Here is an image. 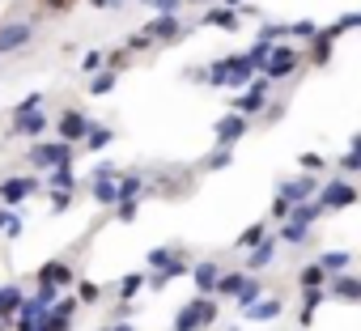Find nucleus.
Returning <instances> with one entry per match:
<instances>
[{"instance_id":"obj_1","label":"nucleus","mask_w":361,"mask_h":331,"mask_svg":"<svg viewBox=\"0 0 361 331\" xmlns=\"http://www.w3.org/2000/svg\"><path fill=\"white\" fill-rule=\"evenodd\" d=\"M255 73H259V64H255V56L247 51V56H221V60H213V64L204 68V81H209L213 89H247Z\"/></svg>"},{"instance_id":"obj_2","label":"nucleus","mask_w":361,"mask_h":331,"mask_svg":"<svg viewBox=\"0 0 361 331\" xmlns=\"http://www.w3.org/2000/svg\"><path fill=\"white\" fill-rule=\"evenodd\" d=\"M217 297L213 293H196L192 301H183L174 310V331H204V327H213L217 323Z\"/></svg>"},{"instance_id":"obj_3","label":"nucleus","mask_w":361,"mask_h":331,"mask_svg":"<svg viewBox=\"0 0 361 331\" xmlns=\"http://www.w3.org/2000/svg\"><path fill=\"white\" fill-rule=\"evenodd\" d=\"M73 149L77 144H68V140H30V149H26V166L35 175H47V170H56V166H64V161H73Z\"/></svg>"},{"instance_id":"obj_4","label":"nucleus","mask_w":361,"mask_h":331,"mask_svg":"<svg viewBox=\"0 0 361 331\" xmlns=\"http://www.w3.org/2000/svg\"><path fill=\"white\" fill-rule=\"evenodd\" d=\"M302 60H306L302 47H293L289 39H281V43H272V51H268V60H264L259 73H264L268 81H285V77H293V73L302 68Z\"/></svg>"},{"instance_id":"obj_5","label":"nucleus","mask_w":361,"mask_h":331,"mask_svg":"<svg viewBox=\"0 0 361 331\" xmlns=\"http://www.w3.org/2000/svg\"><path fill=\"white\" fill-rule=\"evenodd\" d=\"M30 196H43V179L39 175H9V179H0V204H26Z\"/></svg>"},{"instance_id":"obj_6","label":"nucleus","mask_w":361,"mask_h":331,"mask_svg":"<svg viewBox=\"0 0 361 331\" xmlns=\"http://www.w3.org/2000/svg\"><path fill=\"white\" fill-rule=\"evenodd\" d=\"M268 94H272V81H268L264 73H255V77H251V85H247L243 94H234L230 111H238V115H259V111L268 106Z\"/></svg>"},{"instance_id":"obj_7","label":"nucleus","mask_w":361,"mask_h":331,"mask_svg":"<svg viewBox=\"0 0 361 331\" xmlns=\"http://www.w3.org/2000/svg\"><path fill=\"white\" fill-rule=\"evenodd\" d=\"M314 200H319L327 213H336V208H348V204H357V200H361V192H357V187H353L344 175H336L331 183H319Z\"/></svg>"},{"instance_id":"obj_8","label":"nucleus","mask_w":361,"mask_h":331,"mask_svg":"<svg viewBox=\"0 0 361 331\" xmlns=\"http://www.w3.org/2000/svg\"><path fill=\"white\" fill-rule=\"evenodd\" d=\"M47 127H51V119H47V115H43V106H39V111L13 115V123L5 127V136H9V140H43V136H47Z\"/></svg>"},{"instance_id":"obj_9","label":"nucleus","mask_w":361,"mask_h":331,"mask_svg":"<svg viewBox=\"0 0 361 331\" xmlns=\"http://www.w3.org/2000/svg\"><path fill=\"white\" fill-rule=\"evenodd\" d=\"M51 127H56V136H60V140L81 144V140L90 136V127H94V119H90L85 111H77V106H64V111H60V119H56Z\"/></svg>"},{"instance_id":"obj_10","label":"nucleus","mask_w":361,"mask_h":331,"mask_svg":"<svg viewBox=\"0 0 361 331\" xmlns=\"http://www.w3.org/2000/svg\"><path fill=\"white\" fill-rule=\"evenodd\" d=\"M145 30L153 35V43H178V39H188V26L178 13H153L145 22Z\"/></svg>"},{"instance_id":"obj_11","label":"nucleus","mask_w":361,"mask_h":331,"mask_svg":"<svg viewBox=\"0 0 361 331\" xmlns=\"http://www.w3.org/2000/svg\"><path fill=\"white\" fill-rule=\"evenodd\" d=\"M243 18V9H234V5H221V0H217V5H204V18H200V26L204 30H226V35H238V22Z\"/></svg>"},{"instance_id":"obj_12","label":"nucleus","mask_w":361,"mask_h":331,"mask_svg":"<svg viewBox=\"0 0 361 331\" xmlns=\"http://www.w3.org/2000/svg\"><path fill=\"white\" fill-rule=\"evenodd\" d=\"M77 310H81V297H77L73 289H68V293H60V301L47 310V331H73Z\"/></svg>"},{"instance_id":"obj_13","label":"nucleus","mask_w":361,"mask_h":331,"mask_svg":"<svg viewBox=\"0 0 361 331\" xmlns=\"http://www.w3.org/2000/svg\"><path fill=\"white\" fill-rule=\"evenodd\" d=\"M35 39V22H0V56H13Z\"/></svg>"},{"instance_id":"obj_14","label":"nucleus","mask_w":361,"mask_h":331,"mask_svg":"<svg viewBox=\"0 0 361 331\" xmlns=\"http://www.w3.org/2000/svg\"><path fill=\"white\" fill-rule=\"evenodd\" d=\"M247 132H251V115H238V111H230V115H221V119H217V127H213V140H217V144H238Z\"/></svg>"},{"instance_id":"obj_15","label":"nucleus","mask_w":361,"mask_h":331,"mask_svg":"<svg viewBox=\"0 0 361 331\" xmlns=\"http://www.w3.org/2000/svg\"><path fill=\"white\" fill-rule=\"evenodd\" d=\"M276 251H281V238H276V234H264V238L247 251L243 268H247V272H264V268H272V263H276Z\"/></svg>"},{"instance_id":"obj_16","label":"nucleus","mask_w":361,"mask_h":331,"mask_svg":"<svg viewBox=\"0 0 361 331\" xmlns=\"http://www.w3.org/2000/svg\"><path fill=\"white\" fill-rule=\"evenodd\" d=\"M243 318H251V323H276L281 314H285V297L281 293H264V297H255L247 310H238Z\"/></svg>"},{"instance_id":"obj_17","label":"nucleus","mask_w":361,"mask_h":331,"mask_svg":"<svg viewBox=\"0 0 361 331\" xmlns=\"http://www.w3.org/2000/svg\"><path fill=\"white\" fill-rule=\"evenodd\" d=\"M35 280H51V285H60V289L68 293V289H77V268H73L68 259H47V263L35 272Z\"/></svg>"},{"instance_id":"obj_18","label":"nucleus","mask_w":361,"mask_h":331,"mask_svg":"<svg viewBox=\"0 0 361 331\" xmlns=\"http://www.w3.org/2000/svg\"><path fill=\"white\" fill-rule=\"evenodd\" d=\"M314 192H319V179H314L310 170H302L298 179H285V183H281V196H285L289 204H302V200H314Z\"/></svg>"},{"instance_id":"obj_19","label":"nucleus","mask_w":361,"mask_h":331,"mask_svg":"<svg viewBox=\"0 0 361 331\" xmlns=\"http://www.w3.org/2000/svg\"><path fill=\"white\" fill-rule=\"evenodd\" d=\"M221 263L217 259H200V263H192V285H196V293H217V280H221Z\"/></svg>"},{"instance_id":"obj_20","label":"nucleus","mask_w":361,"mask_h":331,"mask_svg":"<svg viewBox=\"0 0 361 331\" xmlns=\"http://www.w3.org/2000/svg\"><path fill=\"white\" fill-rule=\"evenodd\" d=\"M327 297H336V301H361V280L336 272V276H327Z\"/></svg>"},{"instance_id":"obj_21","label":"nucleus","mask_w":361,"mask_h":331,"mask_svg":"<svg viewBox=\"0 0 361 331\" xmlns=\"http://www.w3.org/2000/svg\"><path fill=\"white\" fill-rule=\"evenodd\" d=\"M331 47H336V39H331V35H323V26H319V35H314V39L306 43V51H302V56H306V64L323 68V64L331 60Z\"/></svg>"},{"instance_id":"obj_22","label":"nucleus","mask_w":361,"mask_h":331,"mask_svg":"<svg viewBox=\"0 0 361 331\" xmlns=\"http://www.w3.org/2000/svg\"><path fill=\"white\" fill-rule=\"evenodd\" d=\"M251 276H255V272H247V268H238V272H221V280H217V293H213V297H217V301H221V297H226V301H234Z\"/></svg>"},{"instance_id":"obj_23","label":"nucleus","mask_w":361,"mask_h":331,"mask_svg":"<svg viewBox=\"0 0 361 331\" xmlns=\"http://www.w3.org/2000/svg\"><path fill=\"white\" fill-rule=\"evenodd\" d=\"M327 301V285H319V289H302V310H298V327H310L314 323V310Z\"/></svg>"},{"instance_id":"obj_24","label":"nucleus","mask_w":361,"mask_h":331,"mask_svg":"<svg viewBox=\"0 0 361 331\" xmlns=\"http://www.w3.org/2000/svg\"><path fill=\"white\" fill-rule=\"evenodd\" d=\"M90 192H94V200H98V204H106V208H115V204H119V183H115V179L94 175V179H90Z\"/></svg>"},{"instance_id":"obj_25","label":"nucleus","mask_w":361,"mask_h":331,"mask_svg":"<svg viewBox=\"0 0 361 331\" xmlns=\"http://www.w3.org/2000/svg\"><path fill=\"white\" fill-rule=\"evenodd\" d=\"M230 161H234V144H217L213 153H204V161H200V170H204V175H213V170H226Z\"/></svg>"},{"instance_id":"obj_26","label":"nucleus","mask_w":361,"mask_h":331,"mask_svg":"<svg viewBox=\"0 0 361 331\" xmlns=\"http://www.w3.org/2000/svg\"><path fill=\"white\" fill-rule=\"evenodd\" d=\"M22 306H26V293H22L18 285H5V289H0V314H5V318H18Z\"/></svg>"},{"instance_id":"obj_27","label":"nucleus","mask_w":361,"mask_h":331,"mask_svg":"<svg viewBox=\"0 0 361 331\" xmlns=\"http://www.w3.org/2000/svg\"><path fill=\"white\" fill-rule=\"evenodd\" d=\"M22 230H26L22 213L9 208V204H0V234H5V238H22Z\"/></svg>"},{"instance_id":"obj_28","label":"nucleus","mask_w":361,"mask_h":331,"mask_svg":"<svg viewBox=\"0 0 361 331\" xmlns=\"http://www.w3.org/2000/svg\"><path fill=\"white\" fill-rule=\"evenodd\" d=\"M60 293H64L60 285H51V280H35V297H30V301H35L39 310H51V306L60 301Z\"/></svg>"},{"instance_id":"obj_29","label":"nucleus","mask_w":361,"mask_h":331,"mask_svg":"<svg viewBox=\"0 0 361 331\" xmlns=\"http://www.w3.org/2000/svg\"><path fill=\"white\" fill-rule=\"evenodd\" d=\"M115 81H119L115 68H98V73L90 77V94H94V98H106V94L115 89Z\"/></svg>"},{"instance_id":"obj_30","label":"nucleus","mask_w":361,"mask_h":331,"mask_svg":"<svg viewBox=\"0 0 361 331\" xmlns=\"http://www.w3.org/2000/svg\"><path fill=\"white\" fill-rule=\"evenodd\" d=\"M298 285H302V289H319V285H327L323 263H319V259H314V263H302V268H298Z\"/></svg>"},{"instance_id":"obj_31","label":"nucleus","mask_w":361,"mask_h":331,"mask_svg":"<svg viewBox=\"0 0 361 331\" xmlns=\"http://www.w3.org/2000/svg\"><path fill=\"white\" fill-rule=\"evenodd\" d=\"M149 289V276L145 272H128L123 280H119V297L123 301H136V293H145Z\"/></svg>"},{"instance_id":"obj_32","label":"nucleus","mask_w":361,"mask_h":331,"mask_svg":"<svg viewBox=\"0 0 361 331\" xmlns=\"http://www.w3.org/2000/svg\"><path fill=\"white\" fill-rule=\"evenodd\" d=\"M43 183H47V187H73V192H77L73 161H64V166H56V170H47V175H43Z\"/></svg>"},{"instance_id":"obj_33","label":"nucleus","mask_w":361,"mask_h":331,"mask_svg":"<svg viewBox=\"0 0 361 331\" xmlns=\"http://www.w3.org/2000/svg\"><path fill=\"white\" fill-rule=\"evenodd\" d=\"M276 238H281V242H289V246H302V242L310 238V225H298V221H281Z\"/></svg>"},{"instance_id":"obj_34","label":"nucleus","mask_w":361,"mask_h":331,"mask_svg":"<svg viewBox=\"0 0 361 331\" xmlns=\"http://www.w3.org/2000/svg\"><path fill=\"white\" fill-rule=\"evenodd\" d=\"M111 140H115V132H111V127H102V123H94V127H90V136H85L81 144H85L90 153H102V149H106Z\"/></svg>"},{"instance_id":"obj_35","label":"nucleus","mask_w":361,"mask_h":331,"mask_svg":"<svg viewBox=\"0 0 361 331\" xmlns=\"http://www.w3.org/2000/svg\"><path fill=\"white\" fill-rule=\"evenodd\" d=\"M264 234H268V221H255V225H247V230L234 238V251H251V246H255Z\"/></svg>"},{"instance_id":"obj_36","label":"nucleus","mask_w":361,"mask_h":331,"mask_svg":"<svg viewBox=\"0 0 361 331\" xmlns=\"http://www.w3.org/2000/svg\"><path fill=\"white\" fill-rule=\"evenodd\" d=\"M361 170V132L353 136V144H348V153L340 157V175H357Z\"/></svg>"},{"instance_id":"obj_37","label":"nucleus","mask_w":361,"mask_h":331,"mask_svg":"<svg viewBox=\"0 0 361 331\" xmlns=\"http://www.w3.org/2000/svg\"><path fill=\"white\" fill-rule=\"evenodd\" d=\"M145 196V179L140 175H119V200H140Z\"/></svg>"},{"instance_id":"obj_38","label":"nucleus","mask_w":361,"mask_h":331,"mask_svg":"<svg viewBox=\"0 0 361 331\" xmlns=\"http://www.w3.org/2000/svg\"><path fill=\"white\" fill-rule=\"evenodd\" d=\"M348 259H353L348 251H323V255H319V263H323V272H327V276L344 272V268H348Z\"/></svg>"},{"instance_id":"obj_39","label":"nucleus","mask_w":361,"mask_h":331,"mask_svg":"<svg viewBox=\"0 0 361 331\" xmlns=\"http://www.w3.org/2000/svg\"><path fill=\"white\" fill-rule=\"evenodd\" d=\"M281 39H289V26H281V22H264L255 30V43H281Z\"/></svg>"},{"instance_id":"obj_40","label":"nucleus","mask_w":361,"mask_h":331,"mask_svg":"<svg viewBox=\"0 0 361 331\" xmlns=\"http://www.w3.org/2000/svg\"><path fill=\"white\" fill-rule=\"evenodd\" d=\"M314 35H319V22H310V18L306 22H289V39L293 43H310Z\"/></svg>"},{"instance_id":"obj_41","label":"nucleus","mask_w":361,"mask_h":331,"mask_svg":"<svg viewBox=\"0 0 361 331\" xmlns=\"http://www.w3.org/2000/svg\"><path fill=\"white\" fill-rule=\"evenodd\" d=\"M123 47L136 56V51H149V47H157V43H153V35H149V30H132V35L123 39Z\"/></svg>"},{"instance_id":"obj_42","label":"nucleus","mask_w":361,"mask_h":331,"mask_svg":"<svg viewBox=\"0 0 361 331\" xmlns=\"http://www.w3.org/2000/svg\"><path fill=\"white\" fill-rule=\"evenodd\" d=\"M77 297H81V306H98L102 301V289L94 280H77Z\"/></svg>"},{"instance_id":"obj_43","label":"nucleus","mask_w":361,"mask_h":331,"mask_svg":"<svg viewBox=\"0 0 361 331\" xmlns=\"http://www.w3.org/2000/svg\"><path fill=\"white\" fill-rule=\"evenodd\" d=\"M255 297H264V285H259V280H255V276H251V280H247V285H243V293H238V297H234V301H238V310H247V306H251V301H255Z\"/></svg>"},{"instance_id":"obj_44","label":"nucleus","mask_w":361,"mask_h":331,"mask_svg":"<svg viewBox=\"0 0 361 331\" xmlns=\"http://www.w3.org/2000/svg\"><path fill=\"white\" fill-rule=\"evenodd\" d=\"M98 68H106V51H85V56H81V73L94 77Z\"/></svg>"},{"instance_id":"obj_45","label":"nucleus","mask_w":361,"mask_h":331,"mask_svg":"<svg viewBox=\"0 0 361 331\" xmlns=\"http://www.w3.org/2000/svg\"><path fill=\"white\" fill-rule=\"evenodd\" d=\"M73 208V187H51V213Z\"/></svg>"},{"instance_id":"obj_46","label":"nucleus","mask_w":361,"mask_h":331,"mask_svg":"<svg viewBox=\"0 0 361 331\" xmlns=\"http://www.w3.org/2000/svg\"><path fill=\"white\" fill-rule=\"evenodd\" d=\"M170 259H174V251H170V246H153V251H149V255H145V263H149V268H153V272H157V268H166V263H170Z\"/></svg>"},{"instance_id":"obj_47","label":"nucleus","mask_w":361,"mask_h":331,"mask_svg":"<svg viewBox=\"0 0 361 331\" xmlns=\"http://www.w3.org/2000/svg\"><path fill=\"white\" fill-rule=\"evenodd\" d=\"M136 5H149L153 13H178V9H183V0H136Z\"/></svg>"},{"instance_id":"obj_48","label":"nucleus","mask_w":361,"mask_h":331,"mask_svg":"<svg viewBox=\"0 0 361 331\" xmlns=\"http://www.w3.org/2000/svg\"><path fill=\"white\" fill-rule=\"evenodd\" d=\"M132 64V51L128 47H119V51H106V68H115V73H123Z\"/></svg>"},{"instance_id":"obj_49","label":"nucleus","mask_w":361,"mask_h":331,"mask_svg":"<svg viewBox=\"0 0 361 331\" xmlns=\"http://www.w3.org/2000/svg\"><path fill=\"white\" fill-rule=\"evenodd\" d=\"M136 213H140V200H119V204H115V217H119L123 225L136 221Z\"/></svg>"},{"instance_id":"obj_50","label":"nucleus","mask_w":361,"mask_h":331,"mask_svg":"<svg viewBox=\"0 0 361 331\" xmlns=\"http://www.w3.org/2000/svg\"><path fill=\"white\" fill-rule=\"evenodd\" d=\"M43 106V89H35V94H26L18 106H13V115H26V111H39Z\"/></svg>"},{"instance_id":"obj_51","label":"nucleus","mask_w":361,"mask_h":331,"mask_svg":"<svg viewBox=\"0 0 361 331\" xmlns=\"http://www.w3.org/2000/svg\"><path fill=\"white\" fill-rule=\"evenodd\" d=\"M298 166H302V170H310V175H319L323 166H327V157H319V153H302V157H298Z\"/></svg>"},{"instance_id":"obj_52","label":"nucleus","mask_w":361,"mask_h":331,"mask_svg":"<svg viewBox=\"0 0 361 331\" xmlns=\"http://www.w3.org/2000/svg\"><path fill=\"white\" fill-rule=\"evenodd\" d=\"M39 5H43L47 13H73V9H77V0H39Z\"/></svg>"},{"instance_id":"obj_53","label":"nucleus","mask_w":361,"mask_h":331,"mask_svg":"<svg viewBox=\"0 0 361 331\" xmlns=\"http://www.w3.org/2000/svg\"><path fill=\"white\" fill-rule=\"evenodd\" d=\"M289 208H293V204L276 192V196H272V221H285V217H289Z\"/></svg>"},{"instance_id":"obj_54","label":"nucleus","mask_w":361,"mask_h":331,"mask_svg":"<svg viewBox=\"0 0 361 331\" xmlns=\"http://www.w3.org/2000/svg\"><path fill=\"white\" fill-rule=\"evenodd\" d=\"M98 331H136L128 318H119V323H106V327H98Z\"/></svg>"},{"instance_id":"obj_55","label":"nucleus","mask_w":361,"mask_h":331,"mask_svg":"<svg viewBox=\"0 0 361 331\" xmlns=\"http://www.w3.org/2000/svg\"><path fill=\"white\" fill-rule=\"evenodd\" d=\"M90 5H94V9H119L123 0H90Z\"/></svg>"},{"instance_id":"obj_56","label":"nucleus","mask_w":361,"mask_h":331,"mask_svg":"<svg viewBox=\"0 0 361 331\" xmlns=\"http://www.w3.org/2000/svg\"><path fill=\"white\" fill-rule=\"evenodd\" d=\"M0 331H13V318H5V314H0Z\"/></svg>"},{"instance_id":"obj_57","label":"nucleus","mask_w":361,"mask_h":331,"mask_svg":"<svg viewBox=\"0 0 361 331\" xmlns=\"http://www.w3.org/2000/svg\"><path fill=\"white\" fill-rule=\"evenodd\" d=\"M221 5H234V9H243V5H247V0H221Z\"/></svg>"},{"instance_id":"obj_58","label":"nucleus","mask_w":361,"mask_h":331,"mask_svg":"<svg viewBox=\"0 0 361 331\" xmlns=\"http://www.w3.org/2000/svg\"><path fill=\"white\" fill-rule=\"evenodd\" d=\"M192 5H200V9H204V5H217V0H192Z\"/></svg>"}]
</instances>
